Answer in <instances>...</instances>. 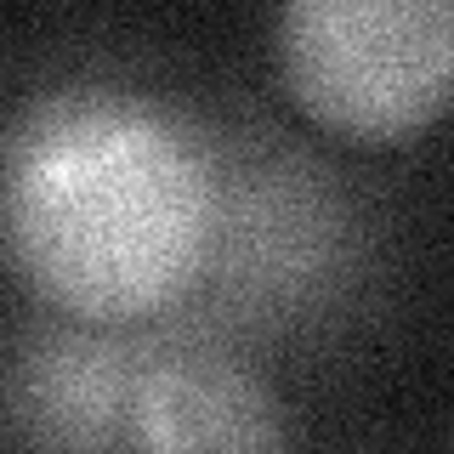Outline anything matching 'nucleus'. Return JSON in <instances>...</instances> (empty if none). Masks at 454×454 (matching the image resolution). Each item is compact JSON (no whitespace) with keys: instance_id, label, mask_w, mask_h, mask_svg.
I'll use <instances>...</instances> for the list:
<instances>
[{"instance_id":"nucleus-1","label":"nucleus","mask_w":454,"mask_h":454,"mask_svg":"<svg viewBox=\"0 0 454 454\" xmlns=\"http://www.w3.org/2000/svg\"><path fill=\"white\" fill-rule=\"evenodd\" d=\"M222 188V160L182 114L114 85H63L6 131V262L63 318H160L210 278Z\"/></svg>"},{"instance_id":"nucleus-2","label":"nucleus","mask_w":454,"mask_h":454,"mask_svg":"<svg viewBox=\"0 0 454 454\" xmlns=\"http://www.w3.org/2000/svg\"><path fill=\"white\" fill-rule=\"evenodd\" d=\"M68 324L28 335L6 364V437L18 449H278L273 387L193 335Z\"/></svg>"},{"instance_id":"nucleus-3","label":"nucleus","mask_w":454,"mask_h":454,"mask_svg":"<svg viewBox=\"0 0 454 454\" xmlns=\"http://www.w3.org/2000/svg\"><path fill=\"white\" fill-rule=\"evenodd\" d=\"M273 63L318 131L392 148L454 108V0H278Z\"/></svg>"}]
</instances>
